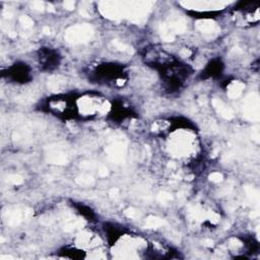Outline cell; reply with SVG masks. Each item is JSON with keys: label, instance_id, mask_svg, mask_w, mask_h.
Listing matches in <instances>:
<instances>
[{"label": "cell", "instance_id": "obj_1", "mask_svg": "<svg viewBox=\"0 0 260 260\" xmlns=\"http://www.w3.org/2000/svg\"><path fill=\"white\" fill-rule=\"evenodd\" d=\"M60 59V55L55 50L49 48H42L39 52V61L41 66L45 70H52L58 68Z\"/></svg>", "mask_w": 260, "mask_h": 260}, {"label": "cell", "instance_id": "obj_2", "mask_svg": "<svg viewBox=\"0 0 260 260\" xmlns=\"http://www.w3.org/2000/svg\"><path fill=\"white\" fill-rule=\"evenodd\" d=\"M8 76L12 78L14 82H26L30 76V70L26 64H16L8 72Z\"/></svg>", "mask_w": 260, "mask_h": 260}, {"label": "cell", "instance_id": "obj_3", "mask_svg": "<svg viewBox=\"0 0 260 260\" xmlns=\"http://www.w3.org/2000/svg\"><path fill=\"white\" fill-rule=\"evenodd\" d=\"M222 64L220 63V60H214L212 62H210L206 70H204V76H208V78H214L216 76H218V74L222 72Z\"/></svg>", "mask_w": 260, "mask_h": 260}]
</instances>
